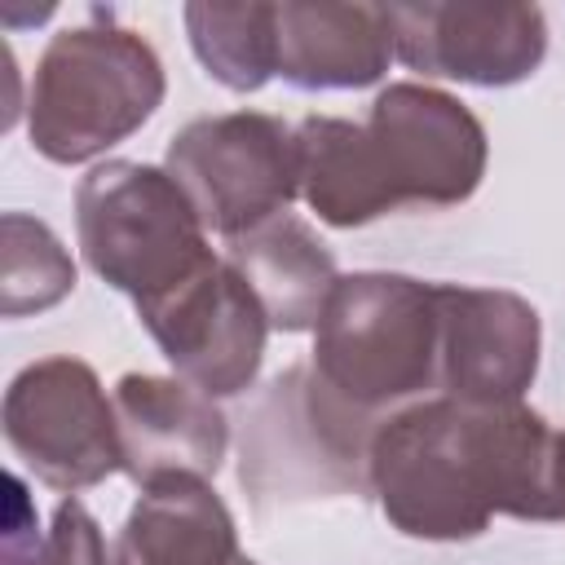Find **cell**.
Segmentation results:
<instances>
[{"label": "cell", "mask_w": 565, "mask_h": 565, "mask_svg": "<svg viewBox=\"0 0 565 565\" xmlns=\"http://www.w3.org/2000/svg\"><path fill=\"white\" fill-rule=\"evenodd\" d=\"M366 481L388 525L424 543L477 539L494 516L565 521L556 428L525 402H411L375 428Z\"/></svg>", "instance_id": "6da1fadb"}, {"label": "cell", "mask_w": 565, "mask_h": 565, "mask_svg": "<svg viewBox=\"0 0 565 565\" xmlns=\"http://www.w3.org/2000/svg\"><path fill=\"white\" fill-rule=\"evenodd\" d=\"M300 199L335 230H358L384 212L424 203L455 207L477 194L490 159L486 124L428 84H388L362 124L305 115L296 124Z\"/></svg>", "instance_id": "7a4b0ae2"}, {"label": "cell", "mask_w": 565, "mask_h": 565, "mask_svg": "<svg viewBox=\"0 0 565 565\" xmlns=\"http://www.w3.org/2000/svg\"><path fill=\"white\" fill-rule=\"evenodd\" d=\"M437 282L411 274H340L318 327L313 375L358 419L380 428L411 402L437 397Z\"/></svg>", "instance_id": "3957f363"}, {"label": "cell", "mask_w": 565, "mask_h": 565, "mask_svg": "<svg viewBox=\"0 0 565 565\" xmlns=\"http://www.w3.org/2000/svg\"><path fill=\"white\" fill-rule=\"evenodd\" d=\"M163 93L154 44L97 9L44 44L26 93V137L49 163H88L128 141L163 106Z\"/></svg>", "instance_id": "277c9868"}, {"label": "cell", "mask_w": 565, "mask_h": 565, "mask_svg": "<svg viewBox=\"0 0 565 565\" xmlns=\"http://www.w3.org/2000/svg\"><path fill=\"white\" fill-rule=\"evenodd\" d=\"M75 234L88 269L132 305L159 300L216 260L207 225L168 168L106 159L75 185Z\"/></svg>", "instance_id": "5b68a950"}, {"label": "cell", "mask_w": 565, "mask_h": 565, "mask_svg": "<svg viewBox=\"0 0 565 565\" xmlns=\"http://www.w3.org/2000/svg\"><path fill=\"white\" fill-rule=\"evenodd\" d=\"M375 428L340 406L313 366L282 371L256 402L243 433L238 477L256 499L362 494Z\"/></svg>", "instance_id": "8992f818"}, {"label": "cell", "mask_w": 565, "mask_h": 565, "mask_svg": "<svg viewBox=\"0 0 565 565\" xmlns=\"http://www.w3.org/2000/svg\"><path fill=\"white\" fill-rule=\"evenodd\" d=\"M163 168L225 243L282 216L300 194L296 128L265 110L199 115L172 132Z\"/></svg>", "instance_id": "52a82bcc"}, {"label": "cell", "mask_w": 565, "mask_h": 565, "mask_svg": "<svg viewBox=\"0 0 565 565\" xmlns=\"http://www.w3.org/2000/svg\"><path fill=\"white\" fill-rule=\"evenodd\" d=\"M0 428L35 481L62 494H79L124 472L115 402L84 358L53 353L26 362L4 388Z\"/></svg>", "instance_id": "ba28073f"}, {"label": "cell", "mask_w": 565, "mask_h": 565, "mask_svg": "<svg viewBox=\"0 0 565 565\" xmlns=\"http://www.w3.org/2000/svg\"><path fill=\"white\" fill-rule=\"evenodd\" d=\"M137 318L172 371L207 397L247 393L260 375L265 340L274 331L256 291L225 256L203 265L168 296L137 305Z\"/></svg>", "instance_id": "9c48e42d"}, {"label": "cell", "mask_w": 565, "mask_h": 565, "mask_svg": "<svg viewBox=\"0 0 565 565\" xmlns=\"http://www.w3.org/2000/svg\"><path fill=\"white\" fill-rule=\"evenodd\" d=\"M388 22L397 57L433 79L508 88L530 79L547 57V18L539 4L424 0L388 4Z\"/></svg>", "instance_id": "30bf717a"}, {"label": "cell", "mask_w": 565, "mask_h": 565, "mask_svg": "<svg viewBox=\"0 0 565 565\" xmlns=\"http://www.w3.org/2000/svg\"><path fill=\"white\" fill-rule=\"evenodd\" d=\"M437 397L468 406L525 402L543 353V322L525 296L503 287L437 282Z\"/></svg>", "instance_id": "8fae6325"}, {"label": "cell", "mask_w": 565, "mask_h": 565, "mask_svg": "<svg viewBox=\"0 0 565 565\" xmlns=\"http://www.w3.org/2000/svg\"><path fill=\"white\" fill-rule=\"evenodd\" d=\"M119 419L124 472L146 490L159 481H212L230 450V419L203 388L181 375L128 371L110 388Z\"/></svg>", "instance_id": "7c38bea8"}, {"label": "cell", "mask_w": 565, "mask_h": 565, "mask_svg": "<svg viewBox=\"0 0 565 565\" xmlns=\"http://www.w3.org/2000/svg\"><path fill=\"white\" fill-rule=\"evenodd\" d=\"M274 75L305 93L380 84L397 57L388 4L282 0L274 4Z\"/></svg>", "instance_id": "4fadbf2b"}, {"label": "cell", "mask_w": 565, "mask_h": 565, "mask_svg": "<svg viewBox=\"0 0 565 565\" xmlns=\"http://www.w3.org/2000/svg\"><path fill=\"white\" fill-rule=\"evenodd\" d=\"M238 525L212 481L177 477L146 486L115 539L110 565H247Z\"/></svg>", "instance_id": "5bb4252c"}, {"label": "cell", "mask_w": 565, "mask_h": 565, "mask_svg": "<svg viewBox=\"0 0 565 565\" xmlns=\"http://www.w3.org/2000/svg\"><path fill=\"white\" fill-rule=\"evenodd\" d=\"M225 260L247 278L274 331H313L340 274L331 247L313 234L309 221L282 212L252 234L225 243Z\"/></svg>", "instance_id": "9a60e30c"}, {"label": "cell", "mask_w": 565, "mask_h": 565, "mask_svg": "<svg viewBox=\"0 0 565 565\" xmlns=\"http://www.w3.org/2000/svg\"><path fill=\"white\" fill-rule=\"evenodd\" d=\"M185 35L203 71L225 84L230 93H256L274 79V4L243 0V4H185Z\"/></svg>", "instance_id": "2e32d148"}, {"label": "cell", "mask_w": 565, "mask_h": 565, "mask_svg": "<svg viewBox=\"0 0 565 565\" xmlns=\"http://www.w3.org/2000/svg\"><path fill=\"white\" fill-rule=\"evenodd\" d=\"M4 260H0V313L22 318L53 309L75 291V260L62 247V238L26 216V212H4Z\"/></svg>", "instance_id": "e0dca14e"}, {"label": "cell", "mask_w": 565, "mask_h": 565, "mask_svg": "<svg viewBox=\"0 0 565 565\" xmlns=\"http://www.w3.org/2000/svg\"><path fill=\"white\" fill-rule=\"evenodd\" d=\"M35 565H110L106 561V543L102 530L93 521V512L79 499H62L53 512V530L40 547Z\"/></svg>", "instance_id": "ac0fdd59"}, {"label": "cell", "mask_w": 565, "mask_h": 565, "mask_svg": "<svg viewBox=\"0 0 565 565\" xmlns=\"http://www.w3.org/2000/svg\"><path fill=\"white\" fill-rule=\"evenodd\" d=\"M556 503L565 516V433H556Z\"/></svg>", "instance_id": "d6986e66"}, {"label": "cell", "mask_w": 565, "mask_h": 565, "mask_svg": "<svg viewBox=\"0 0 565 565\" xmlns=\"http://www.w3.org/2000/svg\"><path fill=\"white\" fill-rule=\"evenodd\" d=\"M247 565H256V561H247Z\"/></svg>", "instance_id": "ffe728a7"}]
</instances>
